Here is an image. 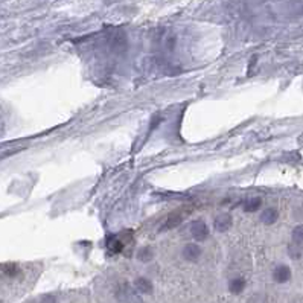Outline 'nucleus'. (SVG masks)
<instances>
[{
  "label": "nucleus",
  "mask_w": 303,
  "mask_h": 303,
  "mask_svg": "<svg viewBox=\"0 0 303 303\" xmlns=\"http://www.w3.org/2000/svg\"><path fill=\"white\" fill-rule=\"evenodd\" d=\"M117 299L123 303H143L142 297L136 293L134 288H131L128 283H123L117 290Z\"/></svg>",
  "instance_id": "f257e3e1"
},
{
  "label": "nucleus",
  "mask_w": 303,
  "mask_h": 303,
  "mask_svg": "<svg viewBox=\"0 0 303 303\" xmlns=\"http://www.w3.org/2000/svg\"><path fill=\"white\" fill-rule=\"evenodd\" d=\"M190 213L189 209H180V210H177L174 213H171L168 218H166V221L163 223V226L160 227V232H164V230H171L174 227H177L178 224H180L183 219Z\"/></svg>",
  "instance_id": "f03ea898"
},
{
  "label": "nucleus",
  "mask_w": 303,
  "mask_h": 303,
  "mask_svg": "<svg viewBox=\"0 0 303 303\" xmlns=\"http://www.w3.org/2000/svg\"><path fill=\"white\" fill-rule=\"evenodd\" d=\"M190 235L194 236L195 241H206L209 236V227L203 219H197L190 226Z\"/></svg>",
  "instance_id": "7ed1b4c3"
},
{
  "label": "nucleus",
  "mask_w": 303,
  "mask_h": 303,
  "mask_svg": "<svg viewBox=\"0 0 303 303\" xmlns=\"http://www.w3.org/2000/svg\"><path fill=\"white\" fill-rule=\"evenodd\" d=\"M273 279L278 283H285L291 279V268L288 265H278L273 271Z\"/></svg>",
  "instance_id": "20e7f679"
},
{
  "label": "nucleus",
  "mask_w": 303,
  "mask_h": 303,
  "mask_svg": "<svg viewBox=\"0 0 303 303\" xmlns=\"http://www.w3.org/2000/svg\"><path fill=\"white\" fill-rule=\"evenodd\" d=\"M213 224H215L216 232L224 233V232H227V230L232 227V224H233V218H232L229 213H221V215H218V216L215 218Z\"/></svg>",
  "instance_id": "39448f33"
},
{
  "label": "nucleus",
  "mask_w": 303,
  "mask_h": 303,
  "mask_svg": "<svg viewBox=\"0 0 303 303\" xmlns=\"http://www.w3.org/2000/svg\"><path fill=\"white\" fill-rule=\"evenodd\" d=\"M201 256V247H198L197 244H187L183 249V257L189 262H195Z\"/></svg>",
  "instance_id": "423d86ee"
},
{
  "label": "nucleus",
  "mask_w": 303,
  "mask_h": 303,
  "mask_svg": "<svg viewBox=\"0 0 303 303\" xmlns=\"http://www.w3.org/2000/svg\"><path fill=\"white\" fill-rule=\"evenodd\" d=\"M134 290L140 294H153L154 286L151 283V280H148L146 278H137L134 280Z\"/></svg>",
  "instance_id": "0eeeda50"
},
{
  "label": "nucleus",
  "mask_w": 303,
  "mask_h": 303,
  "mask_svg": "<svg viewBox=\"0 0 303 303\" xmlns=\"http://www.w3.org/2000/svg\"><path fill=\"white\" fill-rule=\"evenodd\" d=\"M125 247H127L125 236H120V235H117V236L110 238V241H108V250L112 252L113 255L123 252V249H125Z\"/></svg>",
  "instance_id": "6e6552de"
},
{
  "label": "nucleus",
  "mask_w": 303,
  "mask_h": 303,
  "mask_svg": "<svg viewBox=\"0 0 303 303\" xmlns=\"http://www.w3.org/2000/svg\"><path fill=\"white\" fill-rule=\"evenodd\" d=\"M278 218H279V212L276 209L270 208V209H265L262 212V215H260V221H262L264 224H267V226H271V224H274L278 221Z\"/></svg>",
  "instance_id": "1a4fd4ad"
},
{
  "label": "nucleus",
  "mask_w": 303,
  "mask_h": 303,
  "mask_svg": "<svg viewBox=\"0 0 303 303\" xmlns=\"http://www.w3.org/2000/svg\"><path fill=\"white\" fill-rule=\"evenodd\" d=\"M244 288H245V280H244L242 278H235V279H232L230 283H229V290H230V293H233V294L242 293Z\"/></svg>",
  "instance_id": "9d476101"
},
{
  "label": "nucleus",
  "mask_w": 303,
  "mask_h": 303,
  "mask_svg": "<svg viewBox=\"0 0 303 303\" xmlns=\"http://www.w3.org/2000/svg\"><path fill=\"white\" fill-rule=\"evenodd\" d=\"M260 204H262V200H260L259 197H253V198L245 200L242 208H244L245 212H256L260 208Z\"/></svg>",
  "instance_id": "9b49d317"
},
{
  "label": "nucleus",
  "mask_w": 303,
  "mask_h": 303,
  "mask_svg": "<svg viewBox=\"0 0 303 303\" xmlns=\"http://www.w3.org/2000/svg\"><path fill=\"white\" fill-rule=\"evenodd\" d=\"M137 259H139L140 262H151V260L154 259V250L151 249V247H143V249L137 252Z\"/></svg>",
  "instance_id": "f8f14e48"
},
{
  "label": "nucleus",
  "mask_w": 303,
  "mask_h": 303,
  "mask_svg": "<svg viewBox=\"0 0 303 303\" xmlns=\"http://www.w3.org/2000/svg\"><path fill=\"white\" fill-rule=\"evenodd\" d=\"M293 241L296 245H300L302 247V242H303V227L302 226H297L294 230H293Z\"/></svg>",
  "instance_id": "ddd939ff"
},
{
  "label": "nucleus",
  "mask_w": 303,
  "mask_h": 303,
  "mask_svg": "<svg viewBox=\"0 0 303 303\" xmlns=\"http://www.w3.org/2000/svg\"><path fill=\"white\" fill-rule=\"evenodd\" d=\"M302 247L300 245H293V247H290V256L291 257H294V259H300L302 257Z\"/></svg>",
  "instance_id": "4468645a"
},
{
  "label": "nucleus",
  "mask_w": 303,
  "mask_h": 303,
  "mask_svg": "<svg viewBox=\"0 0 303 303\" xmlns=\"http://www.w3.org/2000/svg\"><path fill=\"white\" fill-rule=\"evenodd\" d=\"M40 303H58V300H57V297H55V296L47 294V296H43V297H41Z\"/></svg>",
  "instance_id": "2eb2a0df"
},
{
  "label": "nucleus",
  "mask_w": 303,
  "mask_h": 303,
  "mask_svg": "<svg viewBox=\"0 0 303 303\" xmlns=\"http://www.w3.org/2000/svg\"><path fill=\"white\" fill-rule=\"evenodd\" d=\"M0 303H2V300H0Z\"/></svg>",
  "instance_id": "dca6fc26"
}]
</instances>
